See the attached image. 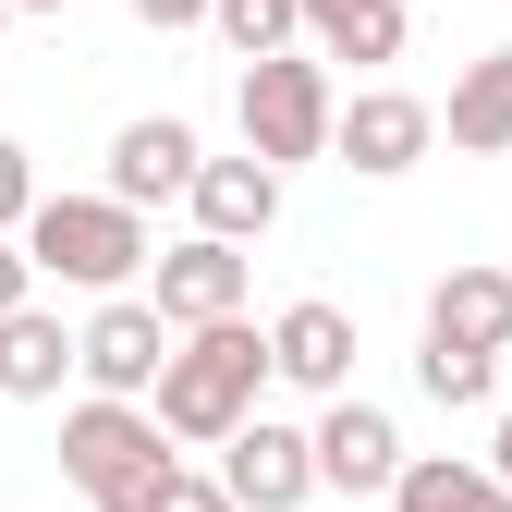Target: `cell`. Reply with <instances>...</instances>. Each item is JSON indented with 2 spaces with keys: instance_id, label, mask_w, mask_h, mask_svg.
<instances>
[{
  "instance_id": "cell-1",
  "label": "cell",
  "mask_w": 512,
  "mask_h": 512,
  "mask_svg": "<svg viewBox=\"0 0 512 512\" xmlns=\"http://www.w3.org/2000/svg\"><path fill=\"white\" fill-rule=\"evenodd\" d=\"M269 330H244V317H208V330H183L171 342V366H159V427L183 439V452H220V439L256 415V391H269Z\"/></svg>"
},
{
  "instance_id": "cell-2",
  "label": "cell",
  "mask_w": 512,
  "mask_h": 512,
  "mask_svg": "<svg viewBox=\"0 0 512 512\" xmlns=\"http://www.w3.org/2000/svg\"><path fill=\"white\" fill-rule=\"evenodd\" d=\"M171 464H183L171 427H159V403H135V391H86L74 415H61V476H74L98 512H135Z\"/></svg>"
},
{
  "instance_id": "cell-3",
  "label": "cell",
  "mask_w": 512,
  "mask_h": 512,
  "mask_svg": "<svg viewBox=\"0 0 512 512\" xmlns=\"http://www.w3.org/2000/svg\"><path fill=\"white\" fill-rule=\"evenodd\" d=\"M25 256H37V281H61V293H122L147 269V208L135 196H37V220H25Z\"/></svg>"
},
{
  "instance_id": "cell-4",
  "label": "cell",
  "mask_w": 512,
  "mask_h": 512,
  "mask_svg": "<svg viewBox=\"0 0 512 512\" xmlns=\"http://www.w3.org/2000/svg\"><path fill=\"white\" fill-rule=\"evenodd\" d=\"M330 135H342V98H330V49H269V61H244V147L256 159H330Z\"/></svg>"
},
{
  "instance_id": "cell-5",
  "label": "cell",
  "mask_w": 512,
  "mask_h": 512,
  "mask_svg": "<svg viewBox=\"0 0 512 512\" xmlns=\"http://www.w3.org/2000/svg\"><path fill=\"white\" fill-rule=\"evenodd\" d=\"M220 476H232V500L244 512H305L317 488V427H281V415H244L232 439H220Z\"/></svg>"
},
{
  "instance_id": "cell-6",
  "label": "cell",
  "mask_w": 512,
  "mask_h": 512,
  "mask_svg": "<svg viewBox=\"0 0 512 512\" xmlns=\"http://www.w3.org/2000/svg\"><path fill=\"white\" fill-rule=\"evenodd\" d=\"M171 317H159V293H98V317H86V391H159V366H171Z\"/></svg>"
},
{
  "instance_id": "cell-7",
  "label": "cell",
  "mask_w": 512,
  "mask_h": 512,
  "mask_svg": "<svg viewBox=\"0 0 512 512\" xmlns=\"http://www.w3.org/2000/svg\"><path fill=\"white\" fill-rule=\"evenodd\" d=\"M427 147H439V110H427V98H403V86H354V98H342V135H330L342 171L391 183V171H415Z\"/></svg>"
},
{
  "instance_id": "cell-8",
  "label": "cell",
  "mask_w": 512,
  "mask_h": 512,
  "mask_svg": "<svg viewBox=\"0 0 512 512\" xmlns=\"http://www.w3.org/2000/svg\"><path fill=\"white\" fill-rule=\"evenodd\" d=\"M147 293H159V317H171V330H208V317H244V244L196 232V244L147 256Z\"/></svg>"
},
{
  "instance_id": "cell-9",
  "label": "cell",
  "mask_w": 512,
  "mask_h": 512,
  "mask_svg": "<svg viewBox=\"0 0 512 512\" xmlns=\"http://www.w3.org/2000/svg\"><path fill=\"white\" fill-rule=\"evenodd\" d=\"M269 366L293 378V391H317V403H342V391H354V317H342L330 293H305V305H281V317H269Z\"/></svg>"
},
{
  "instance_id": "cell-10",
  "label": "cell",
  "mask_w": 512,
  "mask_h": 512,
  "mask_svg": "<svg viewBox=\"0 0 512 512\" xmlns=\"http://www.w3.org/2000/svg\"><path fill=\"white\" fill-rule=\"evenodd\" d=\"M196 171H208V147H196V122H171V110H147V122L110 135V196H135V208L196 196Z\"/></svg>"
},
{
  "instance_id": "cell-11",
  "label": "cell",
  "mask_w": 512,
  "mask_h": 512,
  "mask_svg": "<svg viewBox=\"0 0 512 512\" xmlns=\"http://www.w3.org/2000/svg\"><path fill=\"white\" fill-rule=\"evenodd\" d=\"M183 208H196V232H220V244H269L281 232V159H256V147L244 159H208Z\"/></svg>"
},
{
  "instance_id": "cell-12",
  "label": "cell",
  "mask_w": 512,
  "mask_h": 512,
  "mask_svg": "<svg viewBox=\"0 0 512 512\" xmlns=\"http://www.w3.org/2000/svg\"><path fill=\"white\" fill-rule=\"evenodd\" d=\"M403 464H415V452H403V427L378 415V403H354V391H342L330 415H317V476H330L342 500H354V488H391Z\"/></svg>"
},
{
  "instance_id": "cell-13",
  "label": "cell",
  "mask_w": 512,
  "mask_h": 512,
  "mask_svg": "<svg viewBox=\"0 0 512 512\" xmlns=\"http://www.w3.org/2000/svg\"><path fill=\"white\" fill-rule=\"evenodd\" d=\"M61 378H86V330H61L49 305H13V317H0V391H13V403H49Z\"/></svg>"
},
{
  "instance_id": "cell-14",
  "label": "cell",
  "mask_w": 512,
  "mask_h": 512,
  "mask_svg": "<svg viewBox=\"0 0 512 512\" xmlns=\"http://www.w3.org/2000/svg\"><path fill=\"white\" fill-rule=\"evenodd\" d=\"M439 135H452L464 159H500L512 147V49H476L452 74V110H439Z\"/></svg>"
},
{
  "instance_id": "cell-15",
  "label": "cell",
  "mask_w": 512,
  "mask_h": 512,
  "mask_svg": "<svg viewBox=\"0 0 512 512\" xmlns=\"http://www.w3.org/2000/svg\"><path fill=\"white\" fill-rule=\"evenodd\" d=\"M427 330H452V342H488L512 354V269H452L427 293Z\"/></svg>"
},
{
  "instance_id": "cell-16",
  "label": "cell",
  "mask_w": 512,
  "mask_h": 512,
  "mask_svg": "<svg viewBox=\"0 0 512 512\" xmlns=\"http://www.w3.org/2000/svg\"><path fill=\"white\" fill-rule=\"evenodd\" d=\"M391 512H512V488L488 464H452V452H415L391 476Z\"/></svg>"
},
{
  "instance_id": "cell-17",
  "label": "cell",
  "mask_w": 512,
  "mask_h": 512,
  "mask_svg": "<svg viewBox=\"0 0 512 512\" xmlns=\"http://www.w3.org/2000/svg\"><path fill=\"white\" fill-rule=\"evenodd\" d=\"M305 37L330 61H403V0H305Z\"/></svg>"
},
{
  "instance_id": "cell-18",
  "label": "cell",
  "mask_w": 512,
  "mask_h": 512,
  "mask_svg": "<svg viewBox=\"0 0 512 512\" xmlns=\"http://www.w3.org/2000/svg\"><path fill=\"white\" fill-rule=\"evenodd\" d=\"M415 378H427V403H452V415H476V403L500 391V354H488V342H452V330H427Z\"/></svg>"
},
{
  "instance_id": "cell-19",
  "label": "cell",
  "mask_w": 512,
  "mask_h": 512,
  "mask_svg": "<svg viewBox=\"0 0 512 512\" xmlns=\"http://www.w3.org/2000/svg\"><path fill=\"white\" fill-rule=\"evenodd\" d=\"M208 25H220V49H232V61H269V49H293V37H305V0H220Z\"/></svg>"
},
{
  "instance_id": "cell-20",
  "label": "cell",
  "mask_w": 512,
  "mask_h": 512,
  "mask_svg": "<svg viewBox=\"0 0 512 512\" xmlns=\"http://www.w3.org/2000/svg\"><path fill=\"white\" fill-rule=\"evenodd\" d=\"M135 512H244V500H232V476H208V464H171Z\"/></svg>"
},
{
  "instance_id": "cell-21",
  "label": "cell",
  "mask_w": 512,
  "mask_h": 512,
  "mask_svg": "<svg viewBox=\"0 0 512 512\" xmlns=\"http://www.w3.org/2000/svg\"><path fill=\"white\" fill-rule=\"evenodd\" d=\"M25 220H37V159L0 135V232H25Z\"/></svg>"
},
{
  "instance_id": "cell-22",
  "label": "cell",
  "mask_w": 512,
  "mask_h": 512,
  "mask_svg": "<svg viewBox=\"0 0 512 512\" xmlns=\"http://www.w3.org/2000/svg\"><path fill=\"white\" fill-rule=\"evenodd\" d=\"M13 305H37V256H25V232H0V317Z\"/></svg>"
},
{
  "instance_id": "cell-23",
  "label": "cell",
  "mask_w": 512,
  "mask_h": 512,
  "mask_svg": "<svg viewBox=\"0 0 512 512\" xmlns=\"http://www.w3.org/2000/svg\"><path fill=\"white\" fill-rule=\"evenodd\" d=\"M122 13H135V25H159V37H183V25H208L220 0H122Z\"/></svg>"
},
{
  "instance_id": "cell-24",
  "label": "cell",
  "mask_w": 512,
  "mask_h": 512,
  "mask_svg": "<svg viewBox=\"0 0 512 512\" xmlns=\"http://www.w3.org/2000/svg\"><path fill=\"white\" fill-rule=\"evenodd\" d=\"M488 476H500V488H512V415H500V439H488Z\"/></svg>"
},
{
  "instance_id": "cell-25",
  "label": "cell",
  "mask_w": 512,
  "mask_h": 512,
  "mask_svg": "<svg viewBox=\"0 0 512 512\" xmlns=\"http://www.w3.org/2000/svg\"><path fill=\"white\" fill-rule=\"evenodd\" d=\"M13 13H25V0H0V37H13Z\"/></svg>"
},
{
  "instance_id": "cell-26",
  "label": "cell",
  "mask_w": 512,
  "mask_h": 512,
  "mask_svg": "<svg viewBox=\"0 0 512 512\" xmlns=\"http://www.w3.org/2000/svg\"><path fill=\"white\" fill-rule=\"evenodd\" d=\"M25 13H74V0H25Z\"/></svg>"
}]
</instances>
